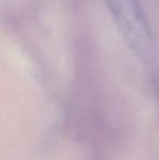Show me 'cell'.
Masks as SVG:
<instances>
[{
    "instance_id": "6da1fadb",
    "label": "cell",
    "mask_w": 159,
    "mask_h": 160,
    "mask_svg": "<svg viewBox=\"0 0 159 160\" xmlns=\"http://www.w3.org/2000/svg\"><path fill=\"white\" fill-rule=\"evenodd\" d=\"M108 2L131 42L138 47L144 45L147 37L146 26L137 0H108Z\"/></svg>"
}]
</instances>
